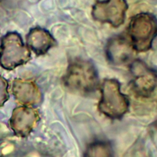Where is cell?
I'll list each match as a JSON object with an SVG mask.
<instances>
[{"instance_id":"11","label":"cell","mask_w":157,"mask_h":157,"mask_svg":"<svg viewBox=\"0 0 157 157\" xmlns=\"http://www.w3.org/2000/svg\"><path fill=\"white\" fill-rule=\"evenodd\" d=\"M84 157H114V153L110 142L99 140L87 146Z\"/></svg>"},{"instance_id":"8","label":"cell","mask_w":157,"mask_h":157,"mask_svg":"<svg viewBox=\"0 0 157 157\" xmlns=\"http://www.w3.org/2000/svg\"><path fill=\"white\" fill-rule=\"evenodd\" d=\"M12 92L15 100L23 105L33 107L42 102V94L40 90L31 80L14 79L12 83Z\"/></svg>"},{"instance_id":"6","label":"cell","mask_w":157,"mask_h":157,"mask_svg":"<svg viewBox=\"0 0 157 157\" xmlns=\"http://www.w3.org/2000/svg\"><path fill=\"white\" fill-rule=\"evenodd\" d=\"M127 9L126 0L97 1L92 7L91 16L97 21L117 28L124 23Z\"/></svg>"},{"instance_id":"5","label":"cell","mask_w":157,"mask_h":157,"mask_svg":"<svg viewBox=\"0 0 157 157\" xmlns=\"http://www.w3.org/2000/svg\"><path fill=\"white\" fill-rule=\"evenodd\" d=\"M129 70L134 93L140 98H149L157 86V71L140 59L133 61Z\"/></svg>"},{"instance_id":"13","label":"cell","mask_w":157,"mask_h":157,"mask_svg":"<svg viewBox=\"0 0 157 157\" xmlns=\"http://www.w3.org/2000/svg\"><path fill=\"white\" fill-rule=\"evenodd\" d=\"M156 128H157V121H156Z\"/></svg>"},{"instance_id":"10","label":"cell","mask_w":157,"mask_h":157,"mask_svg":"<svg viewBox=\"0 0 157 157\" xmlns=\"http://www.w3.org/2000/svg\"><path fill=\"white\" fill-rule=\"evenodd\" d=\"M28 48L36 55H42L56 45V42L51 33L45 29L35 27L30 29L26 36Z\"/></svg>"},{"instance_id":"9","label":"cell","mask_w":157,"mask_h":157,"mask_svg":"<svg viewBox=\"0 0 157 157\" xmlns=\"http://www.w3.org/2000/svg\"><path fill=\"white\" fill-rule=\"evenodd\" d=\"M134 51L130 41L121 36L111 37L105 48L107 60L114 65H121L128 62L132 58Z\"/></svg>"},{"instance_id":"3","label":"cell","mask_w":157,"mask_h":157,"mask_svg":"<svg viewBox=\"0 0 157 157\" xmlns=\"http://www.w3.org/2000/svg\"><path fill=\"white\" fill-rule=\"evenodd\" d=\"M129 102L121 91L120 84L116 79H105L101 86V98L98 109L111 119H120L128 112Z\"/></svg>"},{"instance_id":"2","label":"cell","mask_w":157,"mask_h":157,"mask_svg":"<svg viewBox=\"0 0 157 157\" xmlns=\"http://www.w3.org/2000/svg\"><path fill=\"white\" fill-rule=\"evenodd\" d=\"M128 31L134 50L147 52L151 48L157 36V18L151 13H137L131 18Z\"/></svg>"},{"instance_id":"12","label":"cell","mask_w":157,"mask_h":157,"mask_svg":"<svg viewBox=\"0 0 157 157\" xmlns=\"http://www.w3.org/2000/svg\"><path fill=\"white\" fill-rule=\"evenodd\" d=\"M8 87L7 80L0 75V107L3 106L9 98Z\"/></svg>"},{"instance_id":"7","label":"cell","mask_w":157,"mask_h":157,"mask_svg":"<svg viewBox=\"0 0 157 157\" xmlns=\"http://www.w3.org/2000/svg\"><path fill=\"white\" fill-rule=\"evenodd\" d=\"M40 120L37 110L33 107L20 106L13 109L9 119V126L16 136H28Z\"/></svg>"},{"instance_id":"14","label":"cell","mask_w":157,"mask_h":157,"mask_svg":"<svg viewBox=\"0 0 157 157\" xmlns=\"http://www.w3.org/2000/svg\"><path fill=\"white\" fill-rule=\"evenodd\" d=\"M0 157H1V156H0Z\"/></svg>"},{"instance_id":"4","label":"cell","mask_w":157,"mask_h":157,"mask_svg":"<svg viewBox=\"0 0 157 157\" xmlns=\"http://www.w3.org/2000/svg\"><path fill=\"white\" fill-rule=\"evenodd\" d=\"M31 59V53L20 35L9 32L1 39L0 65L4 69L12 70L26 64Z\"/></svg>"},{"instance_id":"1","label":"cell","mask_w":157,"mask_h":157,"mask_svg":"<svg viewBox=\"0 0 157 157\" xmlns=\"http://www.w3.org/2000/svg\"><path fill=\"white\" fill-rule=\"evenodd\" d=\"M63 82L71 91L86 94L98 88L99 76L96 66L91 61L75 58L69 63Z\"/></svg>"}]
</instances>
